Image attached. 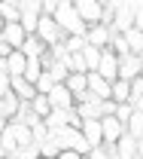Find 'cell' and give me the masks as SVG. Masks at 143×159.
Returning a JSON list of instances; mask_svg holds the SVG:
<instances>
[{"mask_svg":"<svg viewBox=\"0 0 143 159\" xmlns=\"http://www.w3.org/2000/svg\"><path fill=\"white\" fill-rule=\"evenodd\" d=\"M85 80H88V92H91V95H98V98H110V80H107V77H101L98 70H88Z\"/></svg>","mask_w":143,"mask_h":159,"instance_id":"obj_15","label":"cell"},{"mask_svg":"<svg viewBox=\"0 0 143 159\" xmlns=\"http://www.w3.org/2000/svg\"><path fill=\"white\" fill-rule=\"evenodd\" d=\"M9 74H6V70H0V98H3V95H6V92H9Z\"/></svg>","mask_w":143,"mask_h":159,"instance_id":"obj_29","label":"cell"},{"mask_svg":"<svg viewBox=\"0 0 143 159\" xmlns=\"http://www.w3.org/2000/svg\"><path fill=\"white\" fill-rule=\"evenodd\" d=\"M110 25H103V21H95V25H85V43H91V46H98V49H103L107 43H110Z\"/></svg>","mask_w":143,"mask_h":159,"instance_id":"obj_8","label":"cell"},{"mask_svg":"<svg viewBox=\"0 0 143 159\" xmlns=\"http://www.w3.org/2000/svg\"><path fill=\"white\" fill-rule=\"evenodd\" d=\"M19 49L27 55V58H31V55H43V52H46V43H43L37 34H24V40H21Z\"/></svg>","mask_w":143,"mask_h":159,"instance_id":"obj_19","label":"cell"},{"mask_svg":"<svg viewBox=\"0 0 143 159\" xmlns=\"http://www.w3.org/2000/svg\"><path fill=\"white\" fill-rule=\"evenodd\" d=\"M67 110H70V107H52V110L43 116V125H46L49 132H55V129L67 125Z\"/></svg>","mask_w":143,"mask_h":159,"instance_id":"obj_17","label":"cell"},{"mask_svg":"<svg viewBox=\"0 0 143 159\" xmlns=\"http://www.w3.org/2000/svg\"><path fill=\"white\" fill-rule=\"evenodd\" d=\"M40 74H43V61H40V55H31V58H27V64H24V70H21V77L27 80V83H34Z\"/></svg>","mask_w":143,"mask_h":159,"instance_id":"obj_22","label":"cell"},{"mask_svg":"<svg viewBox=\"0 0 143 159\" xmlns=\"http://www.w3.org/2000/svg\"><path fill=\"white\" fill-rule=\"evenodd\" d=\"M49 138L55 141V147L61 150V147H73V150H79L82 156L88 153V144L82 138V132L76 125H61V129H55V132H49Z\"/></svg>","mask_w":143,"mask_h":159,"instance_id":"obj_2","label":"cell"},{"mask_svg":"<svg viewBox=\"0 0 143 159\" xmlns=\"http://www.w3.org/2000/svg\"><path fill=\"white\" fill-rule=\"evenodd\" d=\"M61 43H64V49H67V52H79L82 46H85V37H82V34H64Z\"/></svg>","mask_w":143,"mask_h":159,"instance_id":"obj_25","label":"cell"},{"mask_svg":"<svg viewBox=\"0 0 143 159\" xmlns=\"http://www.w3.org/2000/svg\"><path fill=\"white\" fill-rule=\"evenodd\" d=\"M21 3H40V0H21ZM21 3H19V6H21Z\"/></svg>","mask_w":143,"mask_h":159,"instance_id":"obj_32","label":"cell"},{"mask_svg":"<svg viewBox=\"0 0 143 159\" xmlns=\"http://www.w3.org/2000/svg\"><path fill=\"white\" fill-rule=\"evenodd\" d=\"M79 52H82V61H85V70H95V67H98V61H101V49H98V46H91V43H85Z\"/></svg>","mask_w":143,"mask_h":159,"instance_id":"obj_21","label":"cell"},{"mask_svg":"<svg viewBox=\"0 0 143 159\" xmlns=\"http://www.w3.org/2000/svg\"><path fill=\"white\" fill-rule=\"evenodd\" d=\"M27 104H31V110H34V113H37V116H46V113H49V110H52V104H49V98H46V92H37V95H34V98L27 101Z\"/></svg>","mask_w":143,"mask_h":159,"instance_id":"obj_23","label":"cell"},{"mask_svg":"<svg viewBox=\"0 0 143 159\" xmlns=\"http://www.w3.org/2000/svg\"><path fill=\"white\" fill-rule=\"evenodd\" d=\"M34 34H37L46 46H52V43H58V40L64 37V31L58 28V21L52 19L49 12H40V19H37V31H34Z\"/></svg>","mask_w":143,"mask_h":159,"instance_id":"obj_3","label":"cell"},{"mask_svg":"<svg viewBox=\"0 0 143 159\" xmlns=\"http://www.w3.org/2000/svg\"><path fill=\"white\" fill-rule=\"evenodd\" d=\"M52 19L58 21L64 34H85V21L79 19V12L73 9V0H61L55 9H52Z\"/></svg>","mask_w":143,"mask_h":159,"instance_id":"obj_1","label":"cell"},{"mask_svg":"<svg viewBox=\"0 0 143 159\" xmlns=\"http://www.w3.org/2000/svg\"><path fill=\"white\" fill-rule=\"evenodd\" d=\"M9 89L19 95V101H31L34 95H37V89H34V83H27L24 77H12L9 80Z\"/></svg>","mask_w":143,"mask_h":159,"instance_id":"obj_18","label":"cell"},{"mask_svg":"<svg viewBox=\"0 0 143 159\" xmlns=\"http://www.w3.org/2000/svg\"><path fill=\"white\" fill-rule=\"evenodd\" d=\"M85 74H88V70H85ZM85 74H82V70H70V74L64 77V86L70 89L73 101H82V98L91 95V92H88V80H85Z\"/></svg>","mask_w":143,"mask_h":159,"instance_id":"obj_5","label":"cell"},{"mask_svg":"<svg viewBox=\"0 0 143 159\" xmlns=\"http://www.w3.org/2000/svg\"><path fill=\"white\" fill-rule=\"evenodd\" d=\"M3 3H12V6H19V3H21V0H3Z\"/></svg>","mask_w":143,"mask_h":159,"instance_id":"obj_31","label":"cell"},{"mask_svg":"<svg viewBox=\"0 0 143 159\" xmlns=\"http://www.w3.org/2000/svg\"><path fill=\"white\" fill-rule=\"evenodd\" d=\"M101 77H107V80H116L119 77V55L110 49V46H103L101 49V61H98V67H95Z\"/></svg>","mask_w":143,"mask_h":159,"instance_id":"obj_6","label":"cell"},{"mask_svg":"<svg viewBox=\"0 0 143 159\" xmlns=\"http://www.w3.org/2000/svg\"><path fill=\"white\" fill-rule=\"evenodd\" d=\"M46 98H49V104L52 107H73L76 101H73V95H70V89L64 86V83H55L49 92H46Z\"/></svg>","mask_w":143,"mask_h":159,"instance_id":"obj_10","label":"cell"},{"mask_svg":"<svg viewBox=\"0 0 143 159\" xmlns=\"http://www.w3.org/2000/svg\"><path fill=\"white\" fill-rule=\"evenodd\" d=\"M3 156H6V153H3V144H0V159H3Z\"/></svg>","mask_w":143,"mask_h":159,"instance_id":"obj_33","label":"cell"},{"mask_svg":"<svg viewBox=\"0 0 143 159\" xmlns=\"http://www.w3.org/2000/svg\"><path fill=\"white\" fill-rule=\"evenodd\" d=\"M6 125H9V116H3V113H0V132H3Z\"/></svg>","mask_w":143,"mask_h":159,"instance_id":"obj_30","label":"cell"},{"mask_svg":"<svg viewBox=\"0 0 143 159\" xmlns=\"http://www.w3.org/2000/svg\"><path fill=\"white\" fill-rule=\"evenodd\" d=\"M21 107V101H19V95H15V92H12V89H9V92H6V95H3V110H6V116L12 119L15 116V110H19Z\"/></svg>","mask_w":143,"mask_h":159,"instance_id":"obj_26","label":"cell"},{"mask_svg":"<svg viewBox=\"0 0 143 159\" xmlns=\"http://www.w3.org/2000/svg\"><path fill=\"white\" fill-rule=\"evenodd\" d=\"M9 135H12V141H15V147H24V144L34 141L31 125H24V122H19V119H9Z\"/></svg>","mask_w":143,"mask_h":159,"instance_id":"obj_16","label":"cell"},{"mask_svg":"<svg viewBox=\"0 0 143 159\" xmlns=\"http://www.w3.org/2000/svg\"><path fill=\"white\" fill-rule=\"evenodd\" d=\"M0 40L9 43L12 49H19L21 40H24V28H21L19 21H3V28H0Z\"/></svg>","mask_w":143,"mask_h":159,"instance_id":"obj_11","label":"cell"},{"mask_svg":"<svg viewBox=\"0 0 143 159\" xmlns=\"http://www.w3.org/2000/svg\"><path fill=\"white\" fill-rule=\"evenodd\" d=\"M64 64H67V70H82L85 74V61H82V52H64Z\"/></svg>","mask_w":143,"mask_h":159,"instance_id":"obj_24","label":"cell"},{"mask_svg":"<svg viewBox=\"0 0 143 159\" xmlns=\"http://www.w3.org/2000/svg\"><path fill=\"white\" fill-rule=\"evenodd\" d=\"M137 74H143V55H137V52L119 55V77L131 80V77H137Z\"/></svg>","mask_w":143,"mask_h":159,"instance_id":"obj_7","label":"cell"},{"mask_svg":"<svg viewBox=\"0 0 143 159\" xmlns=\"http://www.w3.org/2000/svg\"><path fill=\"white\" fill-rule=\"evenodd\" d=\"M98 119H101V135H103V141H110V144H113V141H116V138L125 132V125H122L116 116H113V113H107V116H98Z\"/></svg>","mask_w":143,"mask_h":159,"instance_id":"obj_13","label":"cell"},{"mask_svg":"<svg viewBox=\"0 0 143 159\" xmlns=\"http://www.w3.org/2000/svg\"><path fill=\"white\" fill-rule=\"evenodd\" d=\"M73 9L79 12V19L85 21V25L101 21V12H103V6L98 3V0H73Z\"/></svg>","mask_w":143,"mask_h":159,"instance_id":"obj_9","label":"cell"},{"mask_svg":"<svg viewBox=\"0 0 143 159\" xmlns=\"http://www.w3.org/2000/svg\"><path fill=\"white\" fill-rule=\"evenodd\" d=\"M125 132H128L131 138L143 141V110H131V116L125 119Z\"/></svg>","mask_w":143,"mask_h":159,"instance_id":"obj_20","label":"cell"},{"mask_svg":"<svg viewBox=\"0 0 143 159\" xmlns=\"http://www.w3.org/2000/svg\"><path fill=\"white\" fill-rule=\"evenodd\" d=\"M125 43H128V52H137V55H143V25H128L122 31Z\"/></svg>","mask_w":143,"mask_h":159,"instance_id":"obj_12","label":"cell"},{"mask_svg":"<svg viewBox=\"0 0 143 159\" xmlns=\"http://www.w3.org/2000/svg\"><path fill=\"white\" fill-rule=\"evenodd\" d=\"M113 147H116V159H137V156L143 153L140 138H131L128 132H122L119 138L113 141Z\"/></svg>","mask_w":143,"mask_h":159,"instance_id":"obj_4","label":"cell"},{"mask_svg":"<svg viewBox=\"0 0 143 159\" xmlns=\"http://www.w3.org/2000/svg\"><path fill=\"white\" fill-rule=\"evenodd\" d=\"M52 86H55V80H52V74H49V70H43L40 77L34 80V89H37V92H49Z\"/></svg>","mask_w":143,"mask_h":159,"instance_id":"obj_27","label":"cell"},{"mask_svg":"<svg viewBox=\"0 0 143 159\" xmlns=\"http://www.w3.org/2000/svg\"><path fill=\"white\" fill-rule=\"evenodd\" d=\"M79 132H82V138H85L88 147H95V144H101V141H103L101 119H82V122H79Z\"/></svg>","mask_w":143,"mask_h":159,"instance_id":"obj_14","label":"cell"},{"mask_svg":"<svg viewBox=\"0 0 143 159\" xmlns=\"http://www.w3.org/2000/svg\"><path fill=\"white\" fill-rule=\"evenodd\" d=\"M58 159H82V153L73 150V147H61V150H58Z\"/></svg>","mask_w":143,"mask_h":159,"instance_id":"obj_28","label":"cell"}]
</instances>
